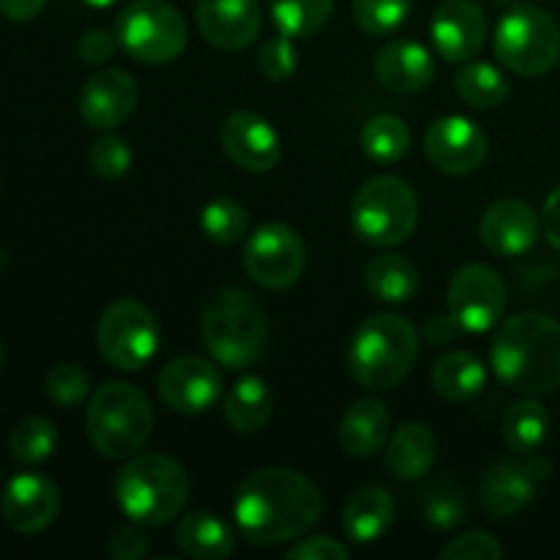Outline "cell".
I'll return each instance as SVG.
<instances>
[{"label":"cell","instance_id":"ee69618b","mask_svg":"<svg viewBox=\"0 0 560 560\" xmlns=\"http://www.w3.org/2000/svg\"><path fill=\"white\" fill-rule=\"evenodd\" d=\"M118 47H120V42L115 33L104 31V27H93V31H88L85 36L80 38V44H77V52H80V58L85 60V63L98 66V63H107Z\"/></svg>","mask_w":560,"mask_h":560},{"label":"cell","instance_id":"d6a6232c","mask_svg":"<svg viewBox=\"0 0 560 560\" xmlns=\"http://www.w3.org/2000/svg\"><path fill=\"white\" fill-rule=\"evenodd\" d=\"M454 88L463 96L465 104L476 109H495L506 102L509 96V82L501 71L492 63H468L459 69L457 80H454Z\"/></svg>","mask_w":560,"mask_h":560},{"label":"cell","instance_id":"74e56055","mask_svg":"<svg viewBox=\"0 0 560 560\" xmlns=\"http://www.w3.org/2000/svg\"><path fill=\"white\" fill-rule=\"evenodd\" d=\"M91 170L104 180H118L129 173L131 167V148L126 145L124 137L104 135L88 151Z\"/></svg>","mask_w":560,"mask_h":560},{"label":"cell","instance_id":"5bb4252c","mask_svg":"<svg viewBox=\"0 0 560 560\" xmlns=\"http://www.w3.org/2000/svg\"><path fill=\"white\" fill-rule=\"evenodd\" d=\"M487 135L463 115H446L435 120L424 135V153L432 167L446 175H470L485 164Z\"/></svg>","mask_w":560,"mask_h":560},{"label":"cell","instance_id":"7dc6e473","mask_svg":"<svg viewBox=\"0 0 560 560\" xmlns=\"http://www.w3.org/2000/svg\"><path fill=\"white\" fill-rule=\"evenodd\" d=\"M457 331H459V326L452 315L430 317V320H427V328H424L427 342L430 345H446Z\"/></svg>","mask_w":560,"mask_h":560},{"label":"cell","instance_id":"4316f807","mask_svg":"<svg viewBox=\"0 0 560 560\" xmlns=\"http://www.w3.org/2000/svg\"><path fill=\"white\" fill-rule=\"evenodd\" d=\"M487 370L468 350H452L432 366V388L448 402H468L485 392Z\"/></svg>","mask_w":560,"mask_h":560},{"label":"cell","instance_id":"bcb514c9","mask_svg":"<svg viewBox=\"0 0 560 560\" xmlns=\"http://www.w3.org/2000/svg\"><path fill=\"white\" fill-rule=\"evenodd\" d=\"M47 5V0H0V14L11 22H27Z\"/></svg>","mask_w":560,"mask_h":560},{"label":"cell","instance_id":"4fadbf2b","mask_svg":"<svg viewBox=\"0 0 560 560\" xmlns=\"http://www.w3.org/2000/svg\"><path fill=\"white\" fill-rule=\"evenodd\" d=\"M550 474L552 463L547 457H534L528 463H512V459L495 463L481 479V506L495 520L514 517L534 501Z\"/></svg>","mask_w":560,"mask_h":560},{"label":"cell","instance_id":"d590c367","mask_svg":"<svg viewBox=\"0 0 560 560\" xmlns=\"http://www.w3.org/2000/svg\"><path fill=\"white\" fill-rule=\"evenodd\" d=\"M413 0H353L355 25L370 36H388L405 25Z\"/></svg>","mask_w":560,"mask_h":560},{"label":"cell","instance_id":"681fc988","mask_svg":"<svg viewBox=\"0 0 560 560\" xmlns=\"http://www.w3.org/2000/svg\"><path fill=\"white\" fill-rule=\"evenodd\" d=\"M492 3H495V5H501V9H512V5L517 3V0H492Z\"/></svg>","mask_w":560,"mask_h":560},{"label":"cell","instance_id":"e575fe53","mask_svg":"<svg viewBox=\"0 0 560 560\" xmlns=\"http://www.w3.org/2000/svg\"><path fill=\"white\" fill-rule=\"evenodd\" d=\"M200 228L208 235V241L219 246H233L249 230V217H246V208L238 200H230V197H217V200L208 202L200 213Z\"/></svg>","mask_w":560,"mask_h":560},{"label":"cell","instance_id":"c3c4849f","mask_svg":"<svg viewBox=\"0 0 560 560\" xmlns=\"http://www.w3.org/2000/svg\"><path fill=\"white\" fill-rule=\"evenodd\" d=\"M82 3H88L91 9H109V5H115L118 0H82Z\"/></svg>","mask_w":560,"mask_h":560},{"label":"cell","instance_id":"9a60e30c","mask_svg":"<svg viewBox=\"0 0 560 560\" xmlns=\"http://www.w3.org/2000/svg\"><path fill=\"white\" fill-rule=\"evenodd\" d=\"M159 397L175 413H208L222 397V375L200 355H180L159 375Z\"/></svg>","mask_w":560,"mask_h":560},{"label":"cell","instance_id":"7a4b0ae2","mask_svg":"<svg viewBox=\"0 0 560 560\" xmlns=\"http://www.w3.org/2000/svg\"><path fill=\"white\" fill-rule=\"evenodd\" d=\"M503 386L528 397L560 388V323L545 312H523L503 323L490 350Z\"/></svg>","mask_w":560,"mask_h":560},{"label":"cell","instance_id":"7c38bea8","mask_svg":"<svg viewBox=\"0 0 560 560\" xmlns=\"http://www.w3.org/2000/svg\"><path fill=\"white\" fill-rule=\"evenodd\" d=\"M448 315L468 334H485L498 326L506 310V284L495 268L468 262L448 282Z\"/></svg>","mask_w":560,"mask_h":560},{"label":"cell","instance_id":"8fae6325","mask_svg":"<svg viewBox=\"0 0 560 560\" xmlns=\"http://www.w3.org/2000/svg\"><path fill=\"white\" fill-rule=\"evenodd\" d=\"M306 266L301 235L290 224L268 222L249 235L244 246V268L266 290H288L299 282Z\"/></svg>","mask_w":560,"mask_h":560},{"label":"cell","instance_id":"d6986e66","mask_svg":"<svg viewBox=\"0 0 560 560\" xmlns=\"http://www.w3.org/2000/svg\"><path fill=\"white\" fill-rule=\"evenodd\" d=\"M432 44L448 63H463L479 55L487 38V16L474 0H446L432 16Z\"/></svg>","mask_w":560,"mask_h":560},{"label":"cell","instance_id":"f907efd6","mask_svg":"<svg viewBox=\"0 0 560 560\" xmlns=\"http://www.w3.org/2000/svg\"><path fill=\"white\" fill-rule=\"evenodd\" d=\"M5 260H9V257H5V249H3V246H0V271H3Z\"/></svg>","mask_w":560,"mask_h":560},{"label":"cell","instance_id":"f6af8a7d","mask_svg":"<svg viewBox=\"0 0 560 560\" xmlns=\"http://www.w3.org/2000/svg\"><path fill=\"white\" fill-rule=\"evenodd\" d=\"M541 233H545V238L560 252V186L552 189V195L547 197L545 202V213H541Z\"/></svg>","mask_w":560,"mask_h":560},{"label":"cell","instance_id":"f1b7e54d","mask_svg":"<svg viewBox=\"0 0 560 560\" xmlns=\"http://www.w3.org/2000/svg\"><path fill=\"white\" fill-rule=\"evenodd\" d=\"M366 290L383 304H408L419 290V271L402 255H375L364 268Z\"/></svg>","mask_w":560,"mask_h":560},{"label":"cell","instance_id":"2e32d148","mask_svg":"<svg viewBox=\"0 0 560 560\" xmlns=\"http://www.w3.org/2000/svg\"><path fill=\"white\" fill-rule=\"evenodd\" d=\"M219 140L230 162L238 164L246 173H268L282 159L279 131L262 115L249 113V109L228 115L219 129Z\"/></svg>","mask_w":560,"mask_h":560},{"label":"cell","instance_id":"5b68a950","mask_svg":"<svg viewBox=\"0 0 560 560\" xmlns=\"http://www.w3.org/2000/svg\"><path fill=\"white\" fill-rule=\"evenodd\" d=\"M202 342L224 370L257 364L268 345L266 310L246 290H219L202 312Z\"/></svg>","mask_w":560,"mask_h":560},{"label":"cell","instance_id":"60d3db41","mask_svg":"<svg viewBox=\"0 0 560 560\" xmlns=\"http://www.w3.org/2000/svg\"><path fill=\"white\" fill-rule=\"evenodd\" d=\"M443 560H501L503 547L485 530H470L457 536L446 550L441 552Z\"/></svg>","mask_w":560,"mask_h":560},{"label":"cell","instance_id":"7402d4cb","mask_svg":"<svg viewBox=\"0 0 560 560\" xmlns=\"http://www.w3.org/2000/svg\"><path fill=\"white\" fill-rule=\"evenodd\" d=\"M375 77L394 93H419L435 80V58L419 42L397 38L375 55Z\"/></svg>","mask_w":560,"mask_h":560},{"label":"cell","instance_id":"836d02e7","mask_svg":"<svg viewBox=\"0 0 560 560\" xmlns=\"http://www.w3.org/2000/svg\"><path fill=\"white\" fill-rule=\"evenodd\" d=\"M55 448H58V430L52 421L42 419V416H27V419L16 421L9 435L11 457L22 465L44 463L52 457Z\"/></svg>","mask_w":560,"mask_h":560},{"label":"cell","instance_id":"52a82bcc","mask_svg":"<svg viewBox=\"0 0 560 560\" xmlns=\"http://www.w3.org/2000/svg\"><path fill=\"white\" fill-rule=\"evenodd\" d=\"M350 224L370 246H397L413 235L419 224L416 191L397 175H375L353 197Z\"/></svg>","mask_w":560,"mask_h":560},{"label":"cell","instance_id":"7bdbcfd3","mask_svg":"<svg viewBox=\"0 0 560 560\" xmlns=\"http://www.w3.org/2000/svg\"><path fill=\"white\" fill-rule=\"evenodd\" d=\"M290 560H348L350 550L342 541L331 539V536H312V539L299 541L293 550L288 552Z\"/></svg>","mask_w":560,"mask_h":560},{"label":"cell","instance_id":"b9f144b4","mask_svg":"<svg viewBox=\"0 0 560 560\" xmlns=\"http://www.w3.org/2000/svg\"><path fill=\"white\" fill-rule=\"evenodd\" d=\"M145 525L135 523V525H124L113 534L109 539V556L115 560H140L148 556V536H145Z\"/></svg>","mask_w":560,"mask_h":560},{"label":"cell","instance_id":"d4e9b609","mask_svg":"<svg viewBox=\"0 0 560 560\" xmlns=\"http://www.w3.org/2000/svg\"><path fill=\"white\" fill-rule=\"evenodd\" d=\"M394 523V498L383 487H361L345 503L342 528L355 545L377 541Z\"/></svg>","mask_w":560,"mask_h":560},{"label":"cell","instance_id":"8992f818","mask_svg":"<svg viewBox=\"0 0 560 560\" xmlns=\"http://www.w3.org/2000/svg\"><path fill=\"white\" fill-rule=\"evenodd\" d=\"M88 438L107 459H129L153 432V410L145 394L124 381L104 383L88 405Z\"/></svg>","mask_w":560,"mask_h":560},{"label":"cell","instance_id":"ac0fdd59","mask_svg":"<svg viewBox=\"0 0 560 560\" xmlns=\"http://www.w3.org/2000/svg\"><path fill=\"white\" fill-rule=\"evenodd\" d=\"M0 512L16 534H42L58 517L60 492L47 476L20 474L5 485Z\"/></svg>","mask_w":560,"mask_h":560},{"label":"cell","instance_id":"ffe728a7","mask_svg":"<svg viewBox=\"0 0 560 560\" xmlns=\"http://www.w3.org/2000/svg\"><path fill=\"white\" fill-rule=\"evenodd\" d=\"M541 219L528 202L498 200L481 213V244L498 257H520L530 252L539 241Z\"/></svg>","mask_w":560,"mask_h":560},{"label":"cell","instance_id":"816d5d0a","mask_svg":"<svg viewBox=\"0 0 560 560\" xmlns=\"http://www.w3.org/2000/svg\"><path fill=\"white\" fill-rule=\"evenodd\" d=\"M0 364H3V342H0Z\"/></svg>","mask_w":560,"mask_h":560},{"label":"cell","instance_id":"277c9868","mask_svg":"<svg viewBox=\"0 0 560 560\" xmlns=\"http://www.w3.org/2000/svg\"><path fill=\"white\" fill-rule=\"evenodd\" d=\"M416 355L419 331L413 323L394 312H381L355 328L348 348V372L370 392H388L405 381Z\"/></svg>","mask_w":560,"mask_h":560},{"label":"cell","instance_id":"30bf717a","mask_svg":"<svg viewBox=\"0 0 560 560\" xmlns=\"http://www.w3.org/2000/svg\"><path fill=\"white\" fill-rule=\"evenodd\" d=\"M96 345L102 359L115 370H142L159 350L156 317L135 299L113 301L98 317Z\"/></svg>","mask_w":560,"mask_h":560},{"label":"cell","instance_id":"6da1fadb","mask_svg":"<svg viewBox=\"0 0 560 560\" xmlns=\"http://www.w3.org/2000/svg\"><path fill=\"white\" fill-rule=\"evenodd\" d=\"M320 512V490L299 470H252L235 490V528L249 545L273 547L299 539L317 523Z\"/></svg>","mask_w":560,"mask_h":560},{"label":"cell","instance_id":"44dd1931","mask_svg":"<svg viewBox=\"0 0 560 560\" xmlns=\"http://www.w3.org/2000/svg\"><path fill=\"white\" fill-rule=\"evenodd\" d=\"M137 107V82L124 69L96 71L80 91V115L91 129H115Z\"/></svg>","mask_w":560,"mask_h":560},{"label":"cell","instance_id":"e0dca14e","mask_svg":"<svg viewBox=\"0 0 560 560\" xmlns=\"http://www.w3.org/2000/svg\"><path fill=\"white\" fill-rule=\"evenodd\" d=\"M197 27L211 47L238 52L260 36V3L257 0H197Z\"/></svg>","mask_w":560,"mask_h":560},{"label":"cell","instance_id":"603a6c76","mask_svg":"<svg viewBox=\"0 0 560 560\" xmlns=\"http://www.w3.org/2000/svg\"><path fill=\"white\" fill-rule=\"evenodd\" d=\"M392 438V413L381 399H359L339 421V443L350 457H372Z\"/></svg>","mask_w":560,"mask_h":560},{"label":"cell","instance_id":"484cf974","mask_svg":"<svg viewBox=\"0 0 560 560\" xmlns=\"http://www.w3.org/2000/svg\"><path fill=\"white\" fill-rule=\"evenodd\" d=\"M175 539L184 556L195 560H222L235 550V534L224 520L208 512H191L180 517Z\"/></svg>","mask_w":560,"mask_h":560},{"label":"cell","instance_id":"8d00e7d4","mask_svg":"<svg viewBox=\"0 0 560 560\" xmlns=\"http://www.w3.org/2000/svg\"><path fill=\"white\" fill-rule=\"evenodd\" d=\"M424 517L432 528L454 530L468 517V498L459 487L441 481L424 498Z\"/></svg>","mask_w":560,"mask_h":560},{"label":"cell","instance_id":"3957f363","mask_svg":"<svg viewBox=\"0 0 560 560\" xmlns=\"http://www.w3.org/2000/svg\"><path fill=\"white\" fill-rule=\"evenodd\" d=\"M115 501L131 523L159 528L184 512L189 476L167 454H135L115 476Z\"/></svg>","mask_w":560,"mask_h":560},{"label":"cell","instance_id":"f546056e","mask_svg":"<svg viewBox=\"0 0 560 560\" xmlns=\"http://www.w3.org/2000/svg\"><path fill=\"white\" fill-rule=\"evenodd\" d=\"M550 435V413L536 399H517L503 413V441L512 452L534 454Z\"/></svg>","mask_w":560,"mask_h":560},{"label":"cell","instance_id":"ba28073f","mask_svg":"<svg viewBox=\"0 0 560 560\" xmlns=\"http://www.w3.org/2000/svg\"><path fill=\"white\" fill-rule=\"evenodd\" d=\"M498 60L520 77H541L560 60V25L539 5L514 3L492 36Z\"/></svg>","mask_w":560,"mask_h":560},{"label":"cell","instance_id":"9c48e42d","mask_svg":"<svg viewBox=\"0 0 560 560\" xmlns=\"http://www.w3.org/2000/svg\"><path fill=\"white\" fill-rule=\"evenodd\" d=\"M120 49L140 63H170L189 42L184 14L164 0H131L115 20Z\"/></svg>","mask_w":560,"mask_h":560},{"label":"cell","instance_id":"83f0119b","mask_svg":"<svg viewBox=\"0 0 560 560\" xmlns=\"http://www.w3.org/2000/svg\"><path fill=\"white\" fill-rule=\"evenodd\" d=\"M273 413V394L268 383L257 375H246L230 388L224 399V419L235 432H260L271 421Z\"/></svg>","mask_w":560,"mask_h":560},{"label":"cell","instance_id":"cb8c5ba5","mask_svg":"<svg viewBox=\"0 0 560 560\" xmlns=\"http://www.w3.org/2000/svg\"><path fill=\"white\" fill-rule=\"evenodd\" d=\"M438 457V441L432 430L421 421H408L386 443V468L392 470L397 479L416 481L435 465Z\"/></svg>","mask_w":560,"mask_h":560},{"label":"cell","instance_id":"f35d334b","mask_svg":"<svg viewBox=\"0 0 560 560\" xmlns=\"http://www.w3.org/2000/svg\"><path fill=\"white\" fill-rule=\"evenodd\" d=\"M44 388H47V397L52 402L63 405V408H74V405L85 402L88 392H91V377L82 366L58 364L49 370Z\"/></svg>","mask_w":560,"mask_h":560},{"label":"cell","instance_id":"1f68e13d","mask_svg":"<svg viewBox=\"0 0 560 560\" xmlns=\"http://www.w3.org/2000/svg\"><path fill=\"white\" fill-rule=\"evenodd\" d=\"M334 0H271V16L279 33L290 38H310L331 20Z\"/></svg>","mask_w":560,"mask_h":560},{"label":"cell","instance_id":"4dcf8cb0","mask_svg":"<svg viewBox=\"0 0 560 560\" xmlns=\"http://www.w3.org/2000/svg\"><path fill=\"white\" fill-rule=\"evenodd\" d=\"M361 151L375 164H397L410 151V131L397 115H375L361 129Z\"/></svg>","mask_w":560,"mask_h":560},{"label":"cell","instance_id":"ab89813d","mask_svg":"<svg viewBox=\"0 0 560 560\" xmlns=\"http://www.w3.org/2000/svg\"><path fill=\"white\" fill-rule=\"evenodd\" d=\"M257 69L271 82L290 80L295 69H299V55H295L293 38L284 36V33L268 38L260 47V55H257Z\"/></svg>","mask_w":560,"mask_h":560}]
</instances>
